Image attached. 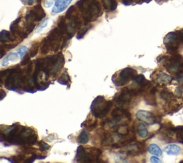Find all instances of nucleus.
Returning a JSON list of instances; mask_svg holds the SVG:
<instances>
[{"instance_id":"1","label":"nucleus","mask_w":183,"mask_h":163,"mask_svg":"<svg viewBox=\"0 0 183 163\" xmlns=\"http://www.w3.org/2000/svg\"><path fill=\"white\" fill-rule=\"evenodd\" d=\"M37 134L33 128L14 124L11 126H2L1 142L12 145L32 146L37 142Z\"/></svg>"},{"instance_id":"26","label":"nucleus","mask_w":183,"mask_h":163,"mask_svg":"<svg viewBox=\"0 0 183 163\" xmlns=\"http://www.w3.org/2000/svg\"><path fill=\"white\" fill-rule=\"evenodd\" d=\"M91 28L92 26L90 25V24H86V25L82 27L81 28H79V30L77 32V38L78 40H80V39L83 38L84 36L85 35L86 33H87Z\"/></svg>"},{"instance_id":"27","label":"nucleus","mask_w":183,"mask_h":163,"mask_svg":"<svg viewBox=\"0 0 183 163\" xmlns=\"http://www.w3.org/2000/svg\"><path fill=\"white\" fill-rule=\"evenodd\" d=\"M40 42H35L33 43L30 50V55L31 56V57L36 56L37 54L39 52V50H40Z\"/></svg>"},{"instance_id":"40","label":"nucleus","mask_w":183,"mask_h":163,"mask_svg":"<svg viewBox=\"0 0 183 163\" xmlns=\"http://www.w3.org/2000/svg\"><path fill=\"white\" fill-rule=\"evenodd\" d=\"M6 95H7V94H6V93L4 92V91H3L2 89V90H1V96H2V97H1V100H2V99H3L4 97L6 96Z\"/></svg>"},{"instance_id":"28","label":"nucleus","mask_w":183,"mask_h":163,"mask_svg":"<svg viewBox=\"0 0 183 163\" xmlns=\"http://www.w3.org/2000/svg\"><path fill=\"white\" fill-rule=\"evenodd\" d=\"M177 137L180 138V143L183 144V126L175 128Z\"/></svg>"},{"instance_id":"6","label":"nucleus","mask_w":183,"mask_h":163,"mask_svg":"<svg viewBox=\"0 0 183 163\" xmlns=\"http://www.w3.org/2000/svg\"><path fill=\"white\" fill-rule=\"evenodd\" d=\"M161 61L164 62V66L168 72L177 76L183 74V57L179 54H172L171 57H164Z\"/></svg>"},{"instance_id":"9","label":"nucleus","mask_w":183,"mask_h":163,"mask_svg":"<svg viewBox=\"0 0 183 163\" xmlns=\"http://www.w3.org/2000/svg\"><path fill=\"white\" fill-rule=\"evenodd\" d=\"M136 96V94L132 88H125L114 95L113 101L119 107L123 108V106L129 104L133 97Z\"/></svg>"},{"instance_id":"35","label":"nucleus","mask_w":183,"mask_h":163,"mask_svg":"<svg viewBox=\"0 0 183 163\" xmlns=\"http://www.w3.org/2000/svg\"><path fill=\"white\" fill-rule=\"evenodd\" d=\"M89 1L90 0H79L76 5H77V6H78L79 8V7H81L83 5H85L86 2H89Z\"/></svg>"},{"instance_id":"13","label":"nucleus","mask_w":183,"mask_h":163,"mask_svg":"<svg viewBox=\"0 0 183 163\" xmlns=\"http://www.w3.org/2000/svg\"><path fill=\"white\" fill-rule=\"evenodd\" d=\"M72 0H55V7L52 9L53 14H58L67 9Z\"/></svg>"},{"instance_id":"41","label":"nucleus","mask_w":183,"mask_h":163,"mask_svg":"<svg viewBox=\"0 0 183 163\" xmlns=\"http://www.w3.org/2000/svg\"><path fill=\"white\" fill-rule=\"evenodd\" d=\"M143 2H150V1H151V0H143Z\"/></svg>"},{"instance_id":"11","label":"nucleus","mask_w":183,"mask_h":163,"mask_svg":"<svg viewBox=\"0 0 183 163\" xmlns=\"http://www.w3.org/2000/svg\"><path fill=\"white\" fill-rule=\"evenodd\" d=\"M136 117L139 121H143L147 124L152 125L157 123V117L150 111L145 110H139L136 113Z\"/></svg>"},{"instance_id":"21","label":"nucleus","mask_w":183,"mask_h":163,"mask_svg":"<svg viewBox=\"0 0 183 163\" xmlns=\"http://www.w3.org/2000/svg\"><path fill=\"white\" fill-rule=\"evenodd\" d=\"M16 39V38L14 35H11V33L7 30H2L1 32V33H0V41L2 43L10 42V41H14Z\"/></svg>"},{"instance_id":"2","label":"nucleus","mask_w":183,"mask_h":163,"mask_svg":"<svg viewBox=\"0 0 183 163\" xmlns=\"http://www.w3.org/2000/svg\"><path fill=\"white\" fill-rule=\"evenodd\" d=\"M24 76L19 66L1 71L2 83L5 80V86L8 90L19 92L24 89Z\"/></svg>"},{"instance_id":"18","label":"nucleus","mask_w":183,"mask_h":163,"mask_svg":"<svg viewBox=\"0 0 183 163\" xmlns=\"http://www.w3.org/2000/svg\"><path fill=\"white\" fill-rule=\"evenodd\" d=\"M102 4L107 11H114L118 7V2L116 0H102Z\"/></svg>"},{"instance_id":"31","label":"nucleus","mask_w":183,"mask_h":163,"mask_svg":"<svg viewBox=\"0 0 183 163\" xmlns=\"http://www.w3.org/2000/svg\"><path fill=\"white\" fill-rule=\"evenodd\" d=\"M48 21H49V19L48 18H47L46 20H43V21L41 22L40 24H39V26L37 27V30H36L37 33L40 32V31H42L44 28H46V27L47 26V24H48Z\"/></svg>"},{"instance_id":"25","label":"nucleus","mask_w":183,"mask_h":163,"mask_svg":"<svg viewBox=\"0 0 183 163\" xmlns=\"http://www.w3.org/2000/svg\"><path fill=\"white\" fill-rule=\"evenodd\" d=\"M77 141L78 143L82 144H87L89 142V137H88L87 133L86 132L85 130H82L81 132V133L77 137Z\"/></svg>"},{"instance_id":"3","label":"nucleus","mask_w":183,"mask_h":163,"mask_svg":"<svg viewBox=\"0 0 183 163\" xmlns=\"http://www.w3.org/2000/svg\"><path fill=\"white\" fill-rule=\"evenodd\" d=\"M102 151L97 147H84L83 146H78L75 161L77 162H100V157L102 156Z\"/></svg>"},{"instance_id":"34","label":"nucleus","mask_w":183,"mask_h":163,"mask_svg":"<svg viewBox=\"0 0 183 163\" xmlns=\"http://www.w3.org/2000/svg\"><path fill=\"white\" fill-rule=\"evenodd\" d=\"M21 1L24 5L31 6V5H34V1H35V0H21Z\"/></svg>"},{"instance_id":"22","label":"nucleus","mask_w":183,"mask_h":163,"mask_svg":"<svg viewBox=\"0 0 183 163\" xmlns=\"http://www.w3.org/2000/svg\"><path fill=\"white\" fill-rule=\"evenodd\" d=\"M20 57V55L18 54L17 53H9V55H7L5 59L3 60L2 62V66H6V65H8L9 63V61H12V62H16L19 60Z\"/></svg>"},{"instance_id":"7","label":"nucleus","mask_w":183,"mask_h":163,"mask_svg":"<svg viewBox=\"0 0 183 163\" xmlns=\"http://www.w3.org/2000/svg\"><path fill=\"white\" fill-rule=\"evenodd\" d=\"M137 72L132 68H125L112 76V82L116 86H123L131 80H134Z\"/></svg>"},{"instance_id":"32","label":"nucleus","mask_w":183,"mask_h":163,"mask_svg":"<svg viewBox=\"0 0 183 163\" xmlns=\"http://www.w3.org/2000/svg\"><path fill=\"white\" fill-rule=\"evenodd\" d=\"M30 57H31V56L30 55V54L26 55L25 56H24L23 58H22V61L21 62V65H27V64L30 63Z\"/></svg>"},{"instance_id":"33","label":"nucleus","mask_w":183,"mask_h":163,"mask_svg":"<svg viewBox=\"0 0 183 163\" xmlns=\"http://www.w3.org/2000/svg\"><path fill=\"white\" fill-rule=\"evenodd\" d=\"M175 94L177 96H182L183 94V87L182 86H179L176 88L175 90Z\"/></svg>"},{"instance_id":"12","label":"nucleus","mask_w":183,"mask_h":163,"mask_svg":"<svg viewBox=\"0 0 183 163\" xmlns=\"http://www.w3.org/2000/svg\"><path fill=\"white\" fill-rule=\"evenodd\" d=\"M31 11L35 18L36 22H40L46 17V13L41 5V0H38V3L37 4L36 6H34L33 9H31Z\"/></svg>"},{"instance_id":"8","label":"nucleus","mask_w":183,"mask_h":163,"mask_svg":"<svg viewBox=\"0 0 183 163\" xmlns=\"http://www.w3.org/2000/svg\"><path fill=\"white\" fill-rule=\"evenodd\" d=\"M182 43L178 31L170 32L164 38V44L165 45L167 53L171 55L177 53L180 43Z\"/></svg>"},{"instance_id":"37","label":"nucleus","mask_w":183,"mask_h":163,"mask_svg":"<svg viewBox=\"0 0 183 163\" xmlns=\"http://www.w3.org/2000/svg\"><path fill=\"white\" fill-rule=\"evenodd\" d=\"M122 2L125 5H130L132 3V0H122Z\"/></svg>"},{"instance_id":"10","label":"nucleus","mask_w":183,"mask_h":163,"mask_svg":"<svg viewBox=\"0 0 183 163\" xmlns=\"http://www.w3.org/2000/svg\"><path fill=\"white\" fill-rule=\"evenodd\" d=\"M125 153L127 155L130 156H137L139 154H143L145 151V144L144 142H132L125 146Z\"/></svg>"},{"instance_id":"24","label":"nucleus","mask_w":183,"mask_h":163,"mask_svg":"<svg viewBox=\"0 0 183 163\" xmlns=\"http://www.w3.org/2000/svg\"><path fill=\"white\" fill-rule=\"evenodd\" d=\"M137 132L138 135L142 138H145L148 135V131L147 127L145 125V124L140 123L137 125Z\"/></svg>"},{"instance_id":"16","label":"nucleus","mask_w":183,"mask_h":163,"mask_svg":"<svg viewBox=\"0 0 183 163\" xmlns=\"http://www.w3.org/2000/svg\"><path fill=\"white\" fill-rule=\"evenodd\" d=\"M82 127H85L88 131H92L97 127V120L90 118V116L82 124Z\"/></svg>"},{"instance_id":"30","label":"nucleus","mask_w":183,"mask_h":163,"mask_svg":"<svg viewBox=\"0 0 183 163\" xmlns=\"http://www.w3.org/2000/svg\"><path fill=\"white\" fill-rule=\"evenodd\" d=\"M27 50H28V48L26 46H22L20 47L19 48L17 49L16 53L20 55V57L22 59L26 55V53L27 52Z\"/></svg>"},{"instance_id":"17","label":"nucleus","mask_w":183,"mask_h":163,"mask_svg":"<svg viewBox=\"0 0 183 163\" xmlns=\"http://www.w3.org/2000/svg\"><path fill=\"white\" fill-rule=\"evenodd\" d=\"M164 152L167 153L168 155H178L181 152L180 147L177 144H170L164 148Z\"/></svg>"},{"instance_id":"20","label":"nucleus","mask_w":183,"mask_h":163,"mask_svg":"<svg viewBox=\"0 0 183 163\" xmlns=\"http://www.w3.org/2000/svg\"><path fill=\"white\" fill-rule=\"evenodd\" d=\"M160 97L162 100H164V102L167 104H172V102H174V96L172 94L171 92L168 91L167 90H163L160 92Z\"/></svg>"},{"instance_id":"29","label":"nucleus","mask_w":183,"mask_h":163,"mask_svg":"<svg viewBox=\"0 0 183 163\" xmlns=\"http://www.w3.org/2000/svg\"><path fill=\"white\" fill-rule=\"evenodd\" d=\"M38 144H39V146H40V150L41 152H46L51 149L50 145H49L48 144L43 141L39 142Z\"/></svg>"},{"instance_id":"39","label":"nucleus","mask_w":183,"mask_h":163,"mask_svg":"<svg viewBox=\"0 0 183 163\" xmlns=\"http://www.w3.org/2000/svg\"><path fill=\"white\" fill-rule=\"evenodd\" d=\"M53 2H54V0H50V1L47 2L46 4H45V5H46V7H49L51 5H52Z\"/></svg>"},{"instance_id":"14","label":"nucleus","mask_w":183,"mask_h":163,"mask_svg":"<svg viewBox=\"0 0 183 163\" xmlns=\"http://www.w3.org/2000/svg\"><path fill=\"white\" fill-rule=\"evenodd\" d=\"M154 79L156 80V82L160 85H168L172 82V78L171 76L168 74L163 73V72H159V73H155V77Z\"/></svg>"},{"instance_id":"4","label":"nucleus","mask_w":183,"mask_h":163,"mask_svg":"<svg viewBox=\"0 0 183 163\" xmlns=\"http://www.w3.org/2000/svg\"><path fill=\"white\" fill-rule=\"evenodd\" d=\"M79 9L82 11V17L85 24L95 21L102 14L101 5L97 0H90L79 7Z\"/></svg>"},{"instance_id":"15","label":"nucleus","mask_w":183,"mask_h":163,"mask_svg":"<svg viewBox=\"0 0 183 163\" xmlns=\"http://www.w3.org/2000/svg\"><path fill=\"white\" fill-rule=\"evenodd\" d=\"M115 132L117 133L120 137H122L123 139H125V137H128L130 132L128 126L127 124H120L115 128Z\"/></svg>"},{"instance_id":"23","label":"nucleus","mask_w":183,"mask_h":163,"mask_svg":"<svg viewBox=\"0 0 183 163\" xmlns=\"http://www.w3.org/2000/svg\"><path fill=\"white\" fill-rule=\"evenodd\" d=\"M148 152H150L151 154L155 156H161L162 154V151L160 149V147L157 144H150L149 146L147 148Z\"/></svg>"},{"instance_id":"5","label":"nucleus","mask_w":183,"mask_h":163,"mask_svg":"<svg viewBox=\"0 0 183 163\" xmlns=\"http://www.w3.org/2000/svg\"><path fill=\"white\" fill-rule=\"evenodd\" d=\"M112 106L111 101L105 99L104 96H99L94 98L91 104V113L94 117L102 119L108 114Z\"/></svg>"},{"instance_id":"36","label":"nucleus","mask_w":183,"mask_h":163,"mask_svg":"<svg viewBox=\"0 0 183 163\" xmlns=\"http://www.w3.org/2000/svg\"><path fill=\"white\" fill-rule=\"evenodd\" d=\"M150 162L157 163V162H161V160H160L157 157H152L150 158Z\"/></svg>"},{"instance_id":"38","label":"nucleus","mask_w":183,"mask_h":163,"mask_svg":"<svg viewBox=\"0 0 183 163\" xmlns=\"http://www.w3.org/2000/svg\"><path fill=\"white\" fill-rule=\"evenodd\" d=\"M178 32L179 34V36H180V38L181 39V40H182V42L183 43V29H182L181 30L178 31Z\"/></svg>"},{"instance_id":"19","label":"nucleus","mask_w":183,"mask_h":163,"mask_svg":"<svg viewBox=\"0 0 183 163\" xmlns=\"http://www.w3.org/2000/svg\"><path fill=\"white\" fill-rule=\"evenodd\" d=\"M57 82L62 85L69 86V84L71 83V78L68 73H67V69H65L63 71V73L61 74V76L57 79Z\"/></svg>"}]
</instances>
